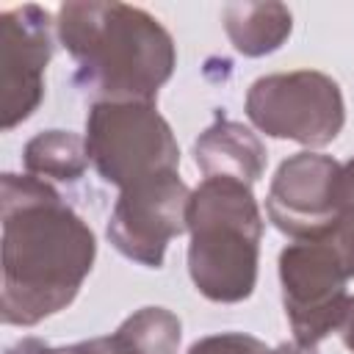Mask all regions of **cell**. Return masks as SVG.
<instances>
[{"mask_svg": "<svg viewBox=\"0 0 354 354\" xmlns=\"http://www.w3.org/2000/svg\"><path fill=\"white\" fill-rule=\"evenodd\" d=\"M3 321L33 326L77 296L97 254L91 227L44 180L3 174Z\"/></svg>", "mask_w": 354, "mask_h": 354, "instance_id": "obj_1", "label": "cell"}, {"mask_svg": "<svg viewBox=\"0 0 354 354\" xmlns=\"http://www.w3.org/2000/svg\"><path fill=\"white\" fill-rule=\"evenodd\" d=\"M55 28L77 64L75 83L94 102H155L174 72L169 30L138 6L64 3Z\"/></svg>", "mask_w": 354, "mask_h": 354, "instance_id": "obj_2", "label": "cell"}, {"mask_svg": "<svg viewBox=\"0 0 354 354\" xmlns=\"http://www.w3.org/2000/svg\"><path fill=\"white\" fill-rule=\"evenodd\" d=\"M188 232V271L196 290L221 304L249 299L263 238V216L252 188L232 177H205L191 191Z\"/></svg>", "mask_w": 354, "mask_h": 354, "instance_id": "obj_3", "label": "cell"}, {"mask_svg": "<svg viewBox=\"0 0 354 354\" xmlns=\"http://www.w3.org/2000/svg\"><path fill=\"white\" fill-rule=\"evenodd\" d=\"M86 152L97 174L122 191L180 166V147L155 102H94L86 116Z\"/></svg>", "mask_w": 354, "mask_h": 354, "instance_id": "obj_4", "label": "cell"}, {"mask_svg": "<svg viewBox=\"0 0 354 354\" xmlns=\"http://www.w3.org/2000/svg\"><path fill=\"white\" fill-rule=\"evenodd\" d=\"M348 279L351 271L326 232L318 238L293 241L282 249V301L299 346L315 348L329 332L340 329L351 304L346 290Z\"/></svg>", "mask_w": 354, "mask_h": 354, "instance_id": "obj_5", "label": "cell"}, {"mask_svg": "<svg viewBox=\"0 0 354 354\" xmlns=\"http://www.w3.org/2000/svg\"><path fill=\"white\" fill-rule=\"evenodd\" d=\"M246 116L257 130L304 147H326L346 122L340 86L315 69L266 75L249 86Z\"/></svg>", "mask_w": 354, "mask_h": 354, "instance_id": "obj_6", "label": "cell"}, {"mask_svg": "<svg viewBox=\"0 0 354 354\" xmlns=\"http://www.w3.org/2000/svg\"><path fill=\"white\" fill-rule=\"evenodd\" d=\"M191 191L177 171L144 180L119 194L108 218V241L147 268H160L171 238L188 230Z\"/></svg>", "mask_w": 354, "mask_h": 354, "instance_id": "obj_7", "label": "cell"}, {"mask_svg": "<svg viewBox=\"0 0 354 354\" xmlns=\"http://www.w3.org/2000/svg\"><path fill=\"white\" fill-rule=\"evenodd\" d=\"M53 58V19L41 6L0 14V124L25 122L44 97V69Z\"/></svg>", "mask_w": 354, "mask_h": 354, "instance_id": "obj_8", "label": "cell"}, {"mask_svg": "<svg viewBox=\"0 0 354 354\" xmlns=\"http://www.w3.org/2000/svg\"><path fill=\"white\" fill-rule=\"evenodd\" d=\"M337 177L340 163L329 155L299 152L282 160L266 199L274 227L293 241L329 232L337 221Z\"/></svg>", "mask_w": 354, "mask_h": 354, "instance_id": "obj_9", "label": "cell"}, {"mask_svg": "<svg viewBox=\"0 0 354 354\" xmlns=\"http://www.w3.org/2000/svg\"><path fill=\"white\" fill-rule=\"evenodd\" d=\"M196 166L205 177H232L246 185L263 177L266 147L260 138L232 119L213 122L194 144Z\"/></svg>", "mask_w": 354, "mask_h": 354, "instance_id": "obj_10", "label": "cell"}, {"mask_svg": "<svg viewBox=\"0 0 354 354\" xmlns=\"http://www.w3.org/2000/svg\"><path fill=\"white\" fill-rule=\"evenodd\" d=\"M290 8L282 3H230L224 8V28L230 41L243 55H266L282 47L290 36Z\"/></svg>", "mask_w": 354, "mask_h": 354, "instance_id": "obj_11", "label": "cell"}, {"mask_svg": "<svg viewBox=\"0 0 354 354\" xmlns=\"http://www.w3.org/2000/svg\"><path fill=\"white\" fill-rule=\"evenodd\" d=\"M22 160L30 177H39L44 183H75L83 177L88 163L86 138L66 130L39 133L25 144Z\"/></svg>", "mask_w": 354, "mask_h": 354, "instance_id": "obj_12", "label": "cell"}, {"mask_svg": "<svg viewBox=\"0 0 354 354\" xmlns=\"http://www.w3.org/2000/svg\"><path fill=\"white\" fill-rule=\"evenodd\" d=\"M113 337L124 354H177L183 326L166 307H141L113 332Z\"/></svg>", "mask_w": 354, "mask_h": 354, "instance_id": "obj_13", "label": "cell"}, {"mask_svg": "<svg viewBox=\"0 0 354 354\" xmlns=\"http://www.w3.org/2000/svg\"><path fill=\"white\" fill-rule=\"evenodd\" d=\"M188 354H271L268 346L252 335L243 332H221V335H210L196 340Z\"/></svg>", "mask_w": 354, "mask_h": 354, "instance_id": "obj_14", "label": "cell"}, {"mask_svg": "<svg viewBox=\"0 0 354 354\" xmlns=\"http://www.w3.org/2000/svg\"><path fill=\"white\" fill-rule=\"evenodd\" d=\"M337 218L354 224V158L340 166V177H337Z\"/></svg>", "mask_w": 354, "mask_h": 354, "instance_id": "obj_15", "label": "cell"}, {"mask_svg": "<svg viewBox=\"0 0 354 354\" xmlns=\"http://www.w3.org/2000/svg\"><path fill=\"white\" fill-rule=\"evenodd\" d=\"M6 354H72V348H69V346H64V348H53V346L36 340V337H28V340L11 346Z\"/></svg>", "mask_w": 354, "mask_h": 354, "instance_id": "obj_16", "label": "cell"}, {"mask_svg": "<svg viewBox=\"0 0 354 354\" xmlns=\"http://www.w3.org/2000/svg\"><path fill=\"white\" fill-rule=\"evenodd\" d=\"M340 337H343V346H346L348 351H354V299H351L348 313H346V318H343V324H340Z\"/></svg>", "mask_w": 354, "mask_h": 354, "instance_id": "obj_17", "label": "cell"}, {"mask_svg": "<svg viewBox=\"0 0 354 354\" xmlns=\"http://www.w3.org/2000/svg\"><path fill=\"white\" fill-rule=\"evenodd\" d=\"M271 354H315V348H304V346H299V343H282L277 351H271Z\"/></svg>", "mask_w": 354, "mask_h": 354, "instance_id": "obj_18", "label": "cell"}]
</instances>
